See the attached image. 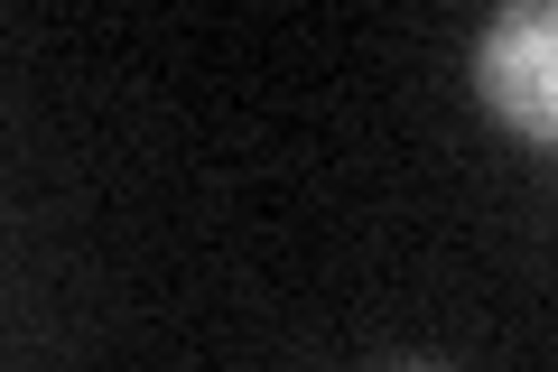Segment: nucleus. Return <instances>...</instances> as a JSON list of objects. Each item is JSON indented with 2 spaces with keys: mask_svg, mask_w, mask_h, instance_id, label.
<instances>
[{
  "mask_svg": "<svg viewBox=\"0 0 558 372\" xmlns=\"http://www.w3.org/2000/svg\"><path fill=\"white\" fill-rule=\"evenodd\" d=\"M475 84L521 140H549L558 131V10L549 0H521L484 28L475 47Z\"/></svg>",
  "mask_w": 558,
  "mask_h": 372,
  "instance_id": "1",
  "label": "nucleus"
}]
</instances>
